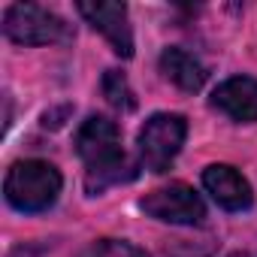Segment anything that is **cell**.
Here are the masks:
<instances>
[{
  "instance_id": "5b68a950",
  "label": "cell",
  "mask_w": 257,
  "mask_h": 257,
  "mask_svg": "<svg viewBox=\"0 0 257 257\" xmlns=\"http://www.w3.org/2000/svg\"><path fill=\"white\" fill-rule=\"evenodd\" d=\"M140 209L158 221H167V224H200L206 218L203 197L191 185H182V182L146 194L140 200Z\"/></svg>"
},
{
  "instance_id": "6da1fadb",
  "label": "cell",
  "mask_w": 257,
  "mask_h": 257,
  "mask_svg": "<svg viewBox=\"0 0 257 257\" xmlns=\"http://www.w3.org/2000/svg\"><path fill=\"white\" fill-rule=\"evenodd\" d=\"M76 155L85 161V182L94 191L137 179V164L121 149V131L106 115H91L76 134Z\"/></svg>"
},
{
  "instance_id": "277c9868",
  "label": "cell",
  "mask_w": 257,
  "mask_h": 257,
  "mask_svg": "<svg viewBox=\"0 0 257 257\" xmlns=\"http://www.w3.org/2000/svg\"><path fill=\"white\" fill-rule=\"evenodd\" d=\"M4 34L19 46H49L70 40V28L37 4H13L4 13Z\"/></svg>"
},
{
  "instance_id": "52a82bcc",
  "label": "cell",
  "mask_w": 257,
  "mask_h": 257,
  "mask_svg": "<svg viewBox=\"0 0 257 257\" xmlns=\"http://www.w3.org/2000/svg\"><path fill=\"white\" fill-rule=\"evenodd\" d=\"M203 188L227 212H242L254 200L248 179L236 167H230V164H212V167H206L203 170Z\"/></svg>"
},
{
  "instance_id": "ba28073f",
  "label": "cell",
  "mask_w": 257,
  "mask_h": 257,
  "mask_svg": "<svg viewBox=\"0 0 257 257\" xmlns=\"http://www.w3.org/2000/svg\"><path fill=\"white\" fill-rule=\"evenodd\" d=\"M212 106L221 109L233 121H242V124L257 121V79L233 76V79L221 82L212 94Z\"/></svg>"
},
{
  "instance_id": "7c38bea8",
  "label": "cell",
  "mask_w": 257,
  "mask_h": 257,
  "mask_svg": "<svg viewBox=\"0 0 257 257\" xmlns=\"http://www.w3.org/2000/svg\"><path fill=\"white\" fill-rule=\"evenodd\" d=\"M227 257H254V254H248V251H233V254H227Z\"/></svg>"
},
{
  "instance_id": "7a4b0ae2",
  "label": "cell",
  "mask_w": 257,
  "mask_h": 257,
  "mask_svg": "<svg viewBox=\"0 0 257 257\" xmlns=\"http://www.w3.org/2000/svg\"><path fill=\"white\" fill-rule=\"evenodd\" d=\"M61 185L64 179L49 161H19L4 179V197L16 212L37 215L55 206Z\"/></svg>"
},
{
  "instance_id": "8992f818",
  "label": "cell",
  "mask_w": 257,
  "mask_h": 257,
  "mask_svg": "<svg viewBox=\"0 0 257 257\" xmlns=\"http://www.w3.org/2000/svg\"><path fill=\"white\" fill-rule=\"evenodd\" d=\"M76 10L94 31H100L109 40L115 55H121V58L134 55V31H131V22H127L124 4H112V0H94V4H88V0H82Z\"/></svg>"
},
{
  "instance_id": "9c48e42d",
  "label": "cell",
  "mask_w": 257,
  "mask_h": 257,
  "mask_svg": "<svg viewBox=\"0 0 257 257\" xmlns=\"http://www.w3.org/2000/svg\"><path fill=\"white\" fill-rule=\"evenodd\" d=\"M161 73L176 85V88H182V91H188V94H197L203 85H206V70H203V64L191 55V52H185V49H164V55H161Z\"/></svg>"
},
{
  "instance_id": "3957f363",
  "label": "cell",
  "mask_w": 257,
  "mask_h": 257,
  "mask_svg": "<svg viewBox=\"0 0 257 257\" xmlns=\"http://www.w3.org/2000/svg\"><path fill=\"white\" fill-rule=\"evenodd\" d=\"M188 137V121L185 115L176 112H158L152 115L143 131H140V161L146 170L152 173H167L176 161V155L182 152Z\"/></svg>"
},
{
  "instance_id": "8fae6325",
  "label": "cell",
  "mask_w": 257,
  "mask_h": 257,
  "mask_svg": "<svg viewBox=\"0 0 257 257\" xmlns=\"http://www.w3.org/2000/svg\"><path fill=\"white\" fill-rule=\"evenodd\" d=\"M79 257H149L140 245L127 239H97L79 251Z\"/></svg>"
},
{
  "instance_id": "30bf717a",
  "label": "cell",
  "mask_w": 257,
  "mask_h": 257,
  "mask_svg": "<svg viewBox=\"0 0 257 257\" xmlns=\"http://www.w3.org/2000/svg\"><path fill=\"white\" fill-rule=\"evenodd\" d=\"M103 97L109 100V106H115L121 112H134L137 109V97H134L131 85H127L124 73H118V70H106V76H103Z\"/></svg>"
}]
</instances>
